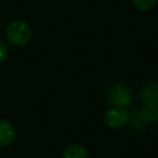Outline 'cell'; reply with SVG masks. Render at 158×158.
<instances>
[{"mask_svg":"<svg viewBox=\"0 0 158 158\" xmlns=\"http://www.w3.org/2000/svg\"><path fill=\"white\" fill-rule=\"evenodd\" d=\"M15 138V128L7 120H0V146H9Z\"/></svg>","mask_w":158,"mask_h":158,"instance_id":"5","label":"cell"},{"mask_svg":"<svg viewBox=\"0 0 158 158\" xmlns=\"http://www.w3.org/2000/svg\"><path fill=\"white\" fill-rule=\"evenodd\" d=\"M7 52H9V48H7V44L0 40V63L4 62L7 57Z\"/></svg>","mask_w":158,"mask_h":158,"instance_id":"9","label":"cell"},{"mask_svg":"<svg viewBox=\"0 0 158 158\" xmlns=\"http://www.w3.org/2000/svg\"><path fill=\"white\" fill-rule=\"evenodd\" d=\"M141 117L147 122H153L158 117L157 104H144L141 110Z\"/></svg>","mask_w":158,"mask_h":158,"instance_id":"7","label":"cell"},{"mask_svg":"<svg viewBox=\"0 0 158 158\" xmlns=\"http://www.w3.org/2000/svg\"><path fill=\"white\" fill-rule=\"evenodd\" d=\"M32 36L31 27L23 21H12L6 27V40L14 46H25L30 42Z\"/></svg>","mask_w":158,"mask_h":158,"instance_id":"1","label":"cell"},{"mask_svg":"<svg viewBox=\"0 0 158 158\" xmlns=\"http://www.w3.org/2000/svg\"><path fill=\"white\" fill-rule=\"evenodd\" d=\"M63 158H89L88 151L81 144H70L63 152Z\"/></svg>","mask_w":158,"mask_h":158,"instance_id":"6","label":"cell"},{"mask_svg":"<svg viewBox=\"0 0 158 158\" xmlns=\"http://www.w3.org/2000/svg\"><path fill=\"white\" fill-rule=\"evenodd\" d=\"M130 112L126 107L112 106L104 116V123L110 128H121L128 123Z\"/></svg>","mask_w":158,"mask_h":158,"instance_id":"3","label":"cell"},{"mask_svg":"<svg viewBox=\"0 0 158 158\" xmlns=\"http://www.w3.org/2000/svg\"><path fill=\"white\" fill-rule=\"evenodd\" d=\"M141 98L144 104L158 102V81L149 80L141 88Z\"/></svg>","mask_w":158,"mask_h":158,"instance_id":"4","label":"cell"},{"mask_svg":"<svg viewBox=\"0 0 158 158\" xmlns=\"http://www.w3.org/2000/svg\"><path fill=\"white\" fill-rule=\"evenodd\" d=\"M158 0H132L133 6L139 11H148L152 10L157 5Z\"/></svg>","mask_w":158,"mask_h":158,"instance_id":"8","label":"cell"},{"mask_svg":"<svg viewBox=\"0 0 158 158\" xmlns=\"http://www.w3.org/2000/svg\"><path fill=\"white\" fill-rule=\"evenodd\" d=\"M106 98L109 104L114 106H121L125 107L131 104L132 101V91L131 89L125 84H114L110 88H107Z\"/></svg>","mask_w":158,"mask_h":158,"instance_id":"2","label":"cell"}]
</instances>
